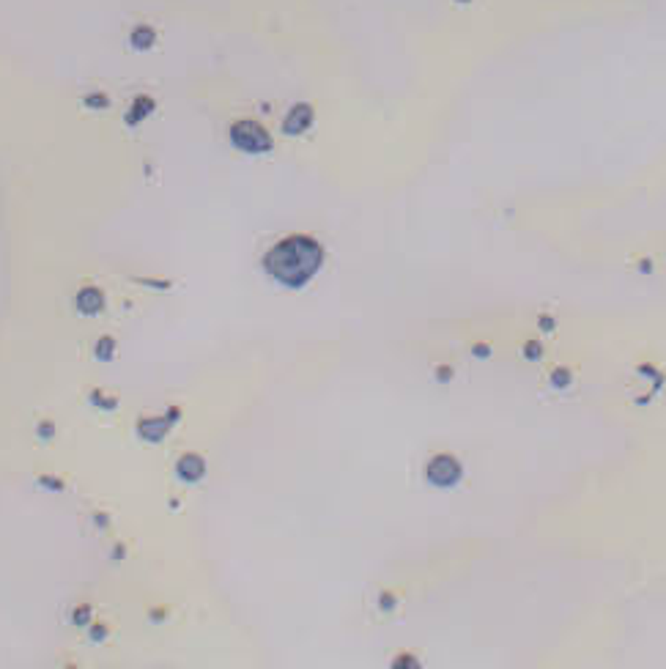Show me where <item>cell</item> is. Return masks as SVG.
I'll return each mask as SVG.
<instances>
[{
  "label": "cell",
  "mask_w": 666,
  "mask_h": 669,
  "mask_svg": "<svg viewBox=\"0 0 666 669\" xmlns=\"http://www.w3.org/2000/svg\"><path fill=\"white\" fill-rule=\"evenodd\" d=\"M324 263V247L307 233H291L263 255V269L280 286H307Z\"/></svg>",
  "instance_id": "obj_1"
},
{
  "label": "cell",
  "mask_w": 666,
  "mask_h": 669,
  "mask_svg": "<svg viewBox=\"0 0 666 669\" xmlns=\"http://www.w3.org/2000/svg\"><path fill=\"white\" fill-rule=\"evenodd\" d=\"M228 137L244 154H266V151H272V135L263 129V124L250 121V118L233 121L230 129H228Z\"/></svg>",
  "instance_id": "obj_2"
},
{
  "label": "cell",
  "mask_w": 666,
  "mask_h": 669,
  "mask_svg": "<svg viewBox=\"0 0 666 669\" xmlns=\"http://www.w3.org/2000/svg\"><path fill=\"white\" fill-rule=\"evenodd\" d=\"M310 124H313V107H310L307 102H299V104H293L286 113L283 132H286V135H305V132L310 129Z\"/></svg>",
  "instance_id": "obj_3"
},
{
  "label": "cell",
  "mask_w": 666,
  "mask_h": 669,
  "mask_svg": "<svg viewBox=\"0 0 666 669\" xmlns=\"http://www.w3.org/2000/svg\"><path fill=\"white\" fill-rule=\"evenodd\" d=\"M74 305H77V310H80L83 316H94V313H99V310L104 308V296H102L99 288L88 286L74 296Z\"/></svg>",
  "instance_id": "obj_4"
},
{
  "label": "cell",
  "mask_w": 666,
  "mask_h": 669,
  "mask_svg": "<svg viewBox=\"0 0 666 669\" xmlns=\"http://www.w3.org/2000/svg\"><path fill=\"white\" fill-rule=\"evenodd\" d=\"M157 110V102L151 99V96H137L134 102H132V110L127 113V124L129 127H137L143 118H148L151 113Z\"/></svg>",
  "instance_id": "obj_5"
},
{
  "label": "cell",
  "mask_w": 666,
  "mask_h": 669,
  "mask_svg": "<svg viewBox=\"0 0 666 669\" xmlns=\"http://www.w3.org/2000/svg\"><path fill=\"white\" fill-rule=\"evenodd\" d=\"M129 41H132L134 50H151L157 44V31L151 25H137L129 36Z\"/></svg>",
  "instance_id": "obj_6"
},
{
  "label": "cell",
  "mask_w": 666,
  "mask_h": 669,
  "mask_svg": "<svg viewBox=\"0 0 666 669\" xmlns=\"http://www.w3.org/2000/svg\"><path fill=\"white\" fill-rule=\"evenodd\" d=\"M83 104L91 107V110H104V107H110V96L102 94V91H96V94H85L83 96Z\"/></svg>",
  "instance_id": "obj_7"
},
{
  "label": "cell",
  "mask_w": 666,
  "mask_h": 669,
  "mask_svg": "<svg viewBox=\"0 0 666 669\" xmlns=\"http://www.w3.org/2000/svg\"><path fill=\"white\" fill-rule=\"evenodd\" d=\"M113 349H116V340H113V338H102L94 346V354L99 359H110V357H113Z\"/></svg>",
  "instance_id": "obj_8"
},
{
  "label": "cell",
  "mask_w": 666,
  "mask_h": 669,
  "mask_svg": "<svg viewBox=\"0 0 666 669\" xmlns=\"http://www.w3.org/2000/svg\"><path fill=\"white\" fill-rule=\"evenodd\" d=\"M458 3H469V0H458Z\"/></svg>",
  "instance_id": "obj_9"
}]
</instances>
